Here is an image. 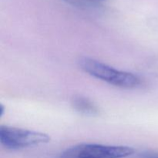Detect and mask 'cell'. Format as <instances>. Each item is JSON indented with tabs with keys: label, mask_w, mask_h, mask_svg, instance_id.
Masks as SVG:
<instances>
[{
	"label": "cell",
	"mask_w": 158,
	"mask_h": 158,
	"mask_svg": "<svg viewBox=\"0 0 158 158\" xmlns=\"http://www.w3.org/2000/svg\"><path fill=\"white\" fill-rule=\"evenodd\" d=\"M80 68L92 77L121 88H135L141 83L140 77L129 72L114 69L98 60L83 57L79 61Z\"/></svg>",
	"instance_id": "1"
},
{
	"label": "cell",
	"mask_w": 158,
	"mask_h": 158,
	"mask_svg": "<svg viewBox=\"0 0 158 158\" xmlns=\"http://www.w3.org/2000/svg\"><path fill=\"white\" fill-rule=\"evenodd\" d=\"M134 152L131 147L80 143L63 151L60 158H126Z\"/></svg>",
	"instance_id": "2"
},
{
	"label": "cell",
	"mask_w": 158,
	"mask_h": 158,
	"mask_svg": "<svg viewBox=\"0 0 158 158\" xmlns=\"http://www.w3.org/2000/svg\"><path fill=\"white\" fill-rule=\"evenodd\" d=\"M50 137L39 131L9 126L0 127V142L10 150H19L49 143Z\"/></svg>",
	"instance_id": "3"
},
{
	"label": "cell",
	"mask_w": 158,
	"mask_h": 158,
	"mask_svg": "<svg viewBox=\"0 0 158 158\" xmlns=\"http://www.w3.org/2000/svg\"><path fill=\"white\" fill-rule=\"evenodd\" d=\"M72 105L76 110L86 115H96L98 114L97 106L89 99L81 96L73 97Z\"/></svg>",
	"instance_id": "4"
},
{
	"label": "cell",
	"mask_w": 158,
	"mask_h": 158,
	"mask_svg": "<svg viewBox=\"0 0 158 158\" xmlns=\"http://www.w3.org/2000/svg\"><path fill=\"white\" fill-rule=\"evenodd\" d=\"M141 158H158V152H146L142 154Z\"/></svg>",
	"instance_id": "5"
}]
</instances>
